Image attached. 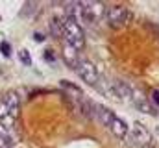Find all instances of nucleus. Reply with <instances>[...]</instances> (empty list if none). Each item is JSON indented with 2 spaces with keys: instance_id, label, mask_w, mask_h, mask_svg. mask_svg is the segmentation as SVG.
Instances as JSON below:
<instances>
[{
  "instance_id": "nucleus-9",
  "label": "nucleus",
  "mask_w": 159,
  "mask_h": 148,
  "mask_svg": "<svg viewBox=\"0 0 159 148\" xmlns=\"http://www.w3.org/2000/svg\"><path fill=\"white\" fill-rule=\"evenodd\" d=\"M63 58H65V61H67V65H69V67L76 69V65H78V61H80L78 50H74L72 46L65 44V46H63Z\"/></svg>"
},
{
  "instance_id": "nucleus-12",
  "label": "nucleus",
  "mask_w": 159,
  "mask_h": 148,
  "mask_svg": "<svg viewBox=\"0 0 159 148\" xmlns=\"http://www.w3.org/2000/svg\"><path fill=\"white\" fill-rule=\"evenodd\" d=\"M13 145H15L13 133L11 135H0V148H13Z\"/></svg>"
},
{
  "instance_id": "nucleus-11",
  "label": "nucleus",
  "mask_w": 159,
  "mask_h": 148,
  "mask_svg": "<svg viewBox=\"0 0 159 148\" xmlns=\"http://www.w3.org/2000/svg\"><path fill=\"white\" fill-rule=\"evenodd\" d=\"M50 34L57 39H63V19H57L54 17L50 21Z\"/></svg>"
},
{
  "instance_id": "nucleus-14",
  "label": "nucleus",
  "mask_w": 159,
  "mask_h": 148,
  "mask_svg": "<svg viewBox=\"0 0 159 148\" xmlns=\"http://www.w3.org/2000/svg\"><path fill=\"white\" fill-rule=\"evenodd\" d=\"M0 52L7 58V56H11V46H9V43L7 41H2L0 43Z\"/></svg>"
},
{
  "instance_id": "nucleus-3",
  "label": "nucleus",
  "mask_w": 159,
  "mask_h": 148,
  "mask_svg": "<svg viewBox=\"0 0 159 148\" xmlns=\"http://www.w3.org/2000/svg\"><path fill=\"white\" fill-rule=\"evenodd\" d=\"M76 72L78 76L87 83V85H93L96 87L98 81H100V74H98V69L94 67V63L91 59H85V58H80L78 65H76Z\"/></svg>"
},
{
  "instance_id": "nucleus-6",
  "label": "nucleus",
  "mask_w": 159,
  "mask_h": 148,
  "mask_svg": "<svg viewBox=\"0 0 159 148\" xmlns=\"http://www.w3.org/2000/svg\"><path fill=\"white\" fill-rule=\"evenodd\" d=\"M115 117H117V115L109 109V108H106V106H102V104H93V118L98 120L102 126L109 128Z\"/></svg>"
},
{
  "instance_id": "nucleus-13",
  "label": "nucleus",
  "mask_w": 159,
  "mask_h": 148,
  "mask_svg": "<svg viewBox=\"0 0 159 148\" xmlns=\"http://www.w3.org/2000/svg\"><path fill=\"white\" fill-rule=\"evenodd\" d=\"M19 58L22 59V63H24V65H30V63H32V58H30V52H28L26 48H22V50L19 52Z\"/></svg>"
},
{
  "instance_id": "nucleus-8",
  "label": "nucleus",
  "mask_w": 159,
  "mask_h": 148,
  "mask_svg": "<svg viewBox=\"0 0 159 148\" xmlns=\"http://www.w3.org/2000/svg\"><path fill=\"white\" fill-rule=\"evenodd\" d=\"M109 130H111V133H113L115 137H119V139H126V137L129 135L128 124H126L122 118H119V117H115V118H113V122H111Z\"/></svg>"
},
{
  "instance_id": "nucleus-2",
  "label": "nucleus",
  "mask_w": 159,
  "mask_h": 148,
  "mask_svg": "<svg viewBox=\"0 0 159 148\" xmlns=\"http://www.w3.org/2000/svg\"><path fill=\"white\" fill-rule=\"evenodd\" d=\"M19 104L20 98L15 91H7L0 96V120L4 118H17L19 117Z\"/></svg>"
},
{
  "instance_id": "nucleus-7",
  "label": "nucleus",
  "mask_w": 159,
  "mask_h": 148,
  "mask_svg": "<svg viewBox=\"0 0 159 148\" xmlns=\"http://www.w3.org/2000/svg\"><path fill=\"white\" fill-rule=\"evenodd\" d=\"M111 93L119 96L120 100H131L133 98V89L124 81V80H115L111 83Z\"/></svg>"
},
{
  "instance_id": "nucleus-16",
  "label": "nucleus",
  "mask_w": 159,
  "mask_h": 148,
  "mask_svg": "<svg viewBox=\"0 0 159 148\" xmlns=\"http://www.w3.org/2000/svg\"><path fill=\"white\" fill-rule=\"evenodd\" d=\"M44 58H46L48 61H54V54H52V52H48V50L44 52Z\"/></svg>"
},
{
  "instance_id": "nucleus-4",
  "label": "nucleus",
  "mask_w": 159,
  "mask_h": 148,
  "mask_svg": "<svg viewBox=\"0 0 159 148\" xmlns=\"http://www.w3.org/2000/svg\"><path fill=\"white\" fill-rule=\"evenodd\" d=\"M106 19H107V22H109L113 28H122L124 24L129 22L131 15H129V11H128L126 7H122V6H111V7L106 9Z\"/></svg>"
},
{
  "instance_id": "nucleus-5",
  "label": "nucleus",
  "mask_w": 159,
  "mask_h": 148,
  "mask_svg": "<svg viewBox=\"0 0 159 148\" xmlns=\"http://www.w3.org/2000/svg\"><path fill=\"white\" fill-rule=\"evenodd\" d=\"M129 135H131V139L139 145V146H148L150 143H152V135H150V132L146 130V126L144 124H141V122H135L133 126H131V130H129Z\"/></svg>"
},
{
  "instance_id": "nucleus-10",
  "label": "nucleus",
  "mask_w": 159,
  "mask_h": 148,
  "mask_svg": "<svg viewBox=\"0 0 159 148\" xmlns=\"http://www.w3.org/2000/svg\"><path fill=\"white\" fill-rule=\"evenodd\" d=\"M133 96H135V108L139 111H143V113H154V104H150L143 95H137L133 91Z\"/></svg>"
},
{
  "instance_id": "nucleus-15",
  "label": "nucleus",
  "mask_w": 159,
  "mask_h": 148,
  "mask_svg": "<svg viewBox=\"0 0 159 148\" xmlns=\"http://www.w3.org/2000/svg\"><path fill=\"white\" fill-rule=\"evenodd\" d=\"M152 100L156 102V106H159V91H157V89H156V91L152 93Z\"/></svg>"
},
{
  "instance_id": "nucleus-1",
  "label": "nucleus",
  "mask_w": 159,
  "mask_h": 148,
  "mask_svg": "<svg viewBox=\"0 0 159 148\" xmlns=\"http://www.w3.org/2000/svg\"><path fill=\"white\" fill-rule=\"evenodd\" d=\"M63 41L65 44L72 46L74 50H81L85 46V34L83 28L72 19H63Z\"/></svg>"
}]
</instances>
